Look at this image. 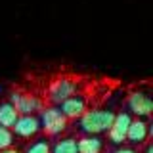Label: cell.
Segmentation results:
<instances>
[{
  "label": "cell",
  "instance_id": "obj_1",
  "mask_svg": "<svg viewBox=\"0 0 153 153\" xmlns=\"http://www.w3.org/2000/svg\"><path fill=\"white\" fill-rule=\"evenodd\" d=\"M115 119L111 109H86L79 117V130L82 134H103Z\"/></svg>",
  "mask_w": 153,
  "mask_h": 153
},
{
  "label": "cell",
  "instance_id": "obj_2",
  "mask_svg": "<svg viewBox=\"0 0 153 153\" xmlns=\"http://www.w3.org/2000/svg\"><path fill=\"white\" fill-rule=\"evenodd\" d=\"M38 121H40V128L44 130V136L48 138L61 136L69 126V119H65L63 113L59 111V107H56V105H50V107L44 105L40 109Z\"/></svg>",
  "mask_w": 153,
  "mask_h": 153
},
{
  "label": "cell",
  "instance_id": "obj_3",
  "mask_svg": "<svg viewBox=\"0 0 153 153\" xmlns=\"http://www.w3.org/2000/svg\"><path fill=\"white\" fill-rule=\"evenodd\" d=\"M79 90V76L73 75H59L52 79L50 86H48V98L52 103H61L69 96L76 94Z\"/></svg>",
  "mask_w": 153,
  "mask_h": 153
},
{
  "label": "cell",
  "instance_id": "obj_4",
  "mask_svg": "<svg viewBox=\"0 0 153 153\" xmlns=\"http://www.w3.org/2000/svg\"><path fill=\"white\" fill-rule=\"evenodd\" d=\"M10 103L16 107V111L19 115H35V113H40V109L44 107V102L40 98L19 88H13L10 92Z\"/></svg>",
  "mask_w": 153,
  "mask_h": 153
},
{
  "label": "cell",
  "instance_id": "obj_5",
  "mask_svg": "<svg viewBox=\"0 0 153 153\" xmlns=\"http://www.w3.org/2000/svg\"><path fill=\"white\" fill-rule=\"evenodd\" d=\"M132 121V115L128 111H121V113H115V119L111 123L107 130V140L111 146H123L126 142V130H128V124Z\"/></svg>",
  "mask_w": 153,
  "mask_h": 153
},
{
  "label": "cell",
  "instance_id": "obj_6",
  "mask_svg": "<svg viewBox=\"0 0 153 153\" xmlns=\"http://www.w3.org/2000/svg\"><path fill=\"white\" fill-rule=\"evenodd\" d=\"M151 136V126L147 123V119H132L130 124H128V130H126V142L128 146L132 147H140L143 146Z\"/></svg>",
  "mask_w": 153,
  "mask_h": 153
},
{
  "label": "cell",
  "instance_id": "obj_7",
  "mask_svg": "<svg viewBox=\"0 0 153 153\" xmlns=\"http://www.w3.org/2000/svg\"><path fill=\"white\" fill-rule=\"evenodd\" d=\"M126 105L140 119H147L153 111V102H151L149 94L146 90H134V92H130L128 94V100H126Z\"/></svg>",
  "mask_w": 153,
  "mask_h": 153
},
{
  "label": "cell",
  "instance_id": "obj_8",
  "mask_svg": "<svg viewBox=\"0 0 153 153\" xmlns=\"http://www.w3.org/2000/svg\"><path fill=\"white\" fill-rule=\"evenodd\" d=\"M12 132L17 138H35L40 132V121L36 115H19L12 126Z\"/></svg>",
  "mask_w": 153,
  "mask_h": 153
},
{
  "label": "cell",
  "instance_id": "obj_9",
  "mask_svg": "<svg viewBox=\"0 0 153 153\" xmlns=\"http://www.w3.org/2000/svg\"><path fill=\"white\" fill-rule=\"evenodd\" d=\"M86 109H88L86 107V98L80 94H73L59 103V111L63 113L65 119H79Z\"/></svg>",
  "mask_w": 153,
  "mask_h": 153
},
{
  "label": "cell",
  "instance_id": "obj_10",
  "mask_svg": "<svg viewBox=\"0 0 153 153\" xmlns=\"http://www.w3.org/2000/svg\"><path fill=\"white\" fill-rule=\"evenodd\" d=\"M76 151L79 153H103L105 142L100 134H84L76 140Z\"/></svg>",
  "mask_w": 153,
  "mask_h": 153
},
{
  "label": "cell",
  "instance_id": "obj_11",
  "mask_svg": "<svg viewBox=\"0 0 153 153\" xmlns=\"http://www.w3.org/2000/svg\"><path fill=\"white\" fill-rule=\"evenodd\" d=\"M17 117H19V113L16 111V107L10 103V100L0 102V126L12 128L13 123L17 121Z\"/></svg>",
  "mask_w": 153,
  "mask_h": 153
},
{
  "label": "cell",
  "instance_id": "obj_12",
  "mask_svg": "<svg viewBox=\"0 0 153 153\" xmlns=\"http://www.w3.org/2000/svg\"><path fill=\"white\" fill-rule=\"evenodd\" d=\"M50 153H79L76 151V138L75 136H67L59 138L50 146Z\"/></svg>",
  "mask_w": 153,
  "mask_h": 153
},
{
  "label": "cell",
  "instance_id": "obj_13",
  "mask_svg": "<svg viewBox=\"0 0 153 153\" xmlns=\"http://www.w3.org/2000/svg\"><path fill=\"white\" fill-rule=\"evenodd\" d=\"M50 146L52 143L48 140V136H38L31 143H27L23 153H50Z\"/></svg>",
  "mask_w": 153,
  "mask_h": 153
},
{
  "label": "cell",
  "instance_id": "obj_14",
  "mask_svg": "<svg viewBox=\"0 0 153 153\" xmlns=\"http://www.w3.org/2000/svg\"><path fill=\"white\" fill-rule=\"evenodd\" d=\"M13 142H16V136H13L12 128L0 126V149H6V147H12Z\"/></svg>",
  "mask_w": 153,
  "mask_h": 153
},
{
  "label": "cell",
  "instance_id": "obj_15",
  "mask_svg": "<svg viewBox=\"0 0 153 153\" xmlns=\"http://www.w3.org/2000/svg\"><path fill=\"white\" fill-rule=\"evenodd\" d=\"M109 153H138V151H136V147H132V146H124V143H123V146H117L113 151H109Z\"/></svg>",
  "mask_w": 153,
  "mask_h": 153
},
{
  "label": "cell",
  "instance_id": "obj_16",
  "mask_svg": "<svg viewBox=\"0 0 153 153\" xmlns=\"http://www.w3.org/2000/svg\"><path fill=\"white\" fill-rule=\"evenodd\" d=\"M142 147V151H138V153H153V143H151V140H147L143 146H140Z\"/></svg>",
  "mask_w": 153,
  "mask_h": 153
},
{
  "label": "cell",
  "instance_id": "obj_17",
  "mask_svg": "<svg viewBox=\"0 0 153 153\" xmlns=\"http://www.w3.org/2000/svg\"><path fill=\"white\" fill-rule=\"evenodd\" d=\"M0 153H23V151L16 149V147H6V149H0Z\"/></svg>",
  "mask_w": 153,
  "mask_h": 153
},
{
  "label": "cell",
  "instance_id": "obj_18",
  "mask_svg": "<svg viewBox=\"0 0 153 153\" xmlns=\"http://www.w3.org/2000/svg\"><path fill=\"white\" fill-rule=\"evenodd\" d=\"M2 92H4V88H2V86H0V94H2Z\"/></svg>",
  "mask_w": 153,
  "mask_h": 153
}]
</instances>
